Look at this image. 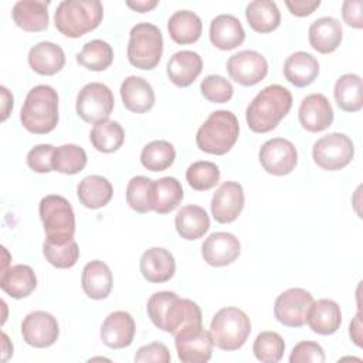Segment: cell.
<instances>
[{
	"mask_svg": "<svg viewBox=\"0 0 363 363\" xmlns=\"http://www.w3.org/2000/svg\"><path fill=\"white\" fill-rule=\"evenodd\" d=\"M147 316L152 323L173 335V337L184 328L191 325H201L203 316L200 306L191 299L179 298L170 291L155 292L146 305Z\"/></svg>",
	"mask_w": 363,
	"mask_h": 363,
	"instance_id": "cell-1",
	"label": "cell"
},
{
	"mask_svg": "<svg viewBox=\"0 0 363 363\" xmlns=\"http://www.w3.org/2000/svg\"><path fill=\"white\" fill-rule=\"evenodd\" d=\"M292 106L291 92L278 84L261 89L245 111L248 128L255 133H267L288 115Z\"/></svg>",
	"mask_w": 363,
	"mask_h": 363,
	"instance_id": "cell-2",
	"label": "cell"
},
{
	"mask_svg": "<svg viewBox=\"0 0 363 363\" xmlns=\"http://www.w3.org/2000/svg\"><path fill=\"white\" fill-rule=\"evenodd\" d=\"M21 125L31 133L45 135L58 123V94L50 85L31 88L20 111Z\"/></svg>",
	"mask_w": 363,
	"mask_h": 363,
	"instance_id": "cell-3",
	"label": "cell"
},
{
	"mask_svg": "<svg viewBox=\"0 0 363 363\" xmlns=\"http://www.w3.org/2000/svg\"><path fill=\"white\" fill-rule=\"evenodd\" d=\"M102 17L104 7L98 0H64L57 6L54 24L65 37L79 38L95 30Z\"/></svg>",
	"mask_w": 363,
	"mask_h": 363,
	"instance_id": "cell-4",
	"label": "cell"
},
{
	"mask_svg": "<svg viewBox=\"0 0 363 363\" xmlns=\"http://www.w3.org/2000/svg\"><path fill=\"white\" fill-rule=\"evenodd\" d=\"M240 133L237 116L230 111H214L196 133V145L210 155H225L235 145Z\"/></svg>",
	"mask_w": 363,
	"mask_h": 363,
	"instance_id": "cell-5",
	"label": "cell"
},
{
	"mask_svg": "<svg viewBox=\"0 0 363 363\" xmlns=\"http://www.w3.org/2000/svg\"><path fill=\"white\" fill-rule=\"evenodd\" d=\"M208 333L216 347L225 352L238 350L251 333V320L244 311L227 306L213 316Z\"/></svg>",
	"mask_w": 363,
	"mask_h": 363,
	"instance_id": "cell-6",
	"label": "cell"
},
{
	"mask_svg": "<svg viewBox=\"0 0 363 363\" xmlns=\"http://www.w3.org/2000/svg\"><path fill=\"white\" fill-rule=\"evenodd\" d=\"M40 218L47 235L45 241L65 244L74 240L75 214L69 201L58 194H48L41 199L38 206Z\"/></svg>",
	"mask_w": 363,
	"mask_h": 363,
	"instance_id": "cell-7",
	"label": "cell"
},
{
	"mask_svg": "<svg viewBox=\"0 0 363 363\" xmlns=\"http://www.w3.org/2000/svg\"><path fill=\"white\" fill-rule=\"evenodd\" d=\"M163 54V37L152 23H138L129 33L128 60L139 69H153Z\"/></svg>",
	"mask_w": 363,
	"mask_h": 363,
	"instance_id": "cell-8",
	"label": "cell"
},
{
	"mask_svg": "<svg viewBox=\"0 0 363 363\" xmlns=\"http://www.w3.org/2000/svg\"><path fill=\"white\" fill-rule=\"evenodd\" d=\"M354 156V145L352 139L340 132L322 136L313 143V162L323 170L335 172L346 167Z\"/></svg>",
	"mask_w": 363,
	"mask_h": 363,
	"instance_id": "cell-9",
	"label": "cell"
},
{
	"mask_svg": "<svg viewBox=\"0 0 363 363\" xmlns=\"http://www.w3.org/2000/svg\"><path fill=\"white\" fill-rule=\"evenodd\" d=\"M113 105V94L108 85L102 82H89L78 92L75 109L82 121L95 125L109 118Z\"/></svg>",
	"mask_w": 363,
	"mask_h": 363,
	"instance_id": "cell-10",
	"label": "cell"
},
{
	"mask_svg": "<svg viewBox=\"0 0 363 363\" xmlns=\"http://www.w3.org/2000/svg\"><path fill=\"white\" fill-rule=\"evenodd\" d=\"M312 303L311 292L302 288H289L277 296L274 316L284 326L301 328L306 323V315Z\"/></svg>",
	"mask_w": 363,
	"mask_h": 363,
	"instance_id": "cell-11",
	"label": "cell"
},
{
	"mask_svg": "<svg viewBox=\"0 0 363 363\" xmlns=\"http://www.w3.org/2000/svg\"><path fill=\"white\" fill-rule=\"evenodd\" d=\"M177 357L183 363H206L213 354V340L203 325H191L174 336Z\"/></svg>",
	"mask_w": 363,
	"mask_h": 363,
	"instance_id": "cell-12",
	"label": "cell"
},
{
	"mask_svg": "<svg viewBox=\"0 0 363 363\" xmlns=\"http://www.w3.org/2000/svg\"><path fill=\"white\" fill-rule=\"evenodd\" d=\"M264 170L274 176L289 174L298 163V152L294 143L284 138L267 140L258 153Z\"/></svg>",
	"mask_w": 363,
	"mask_h": 363,
	"instance_id": "cell-13",
	"label": "cell"
},
{
	"mask_svg": "<svg viewBox=\"0 0 363 363\" xmlns=\"http://www.w3.org/2000/svg\"><path fill=\"white\" fill-rule=\"evenodd\" d=\"M227 72L237 84L242 86H252L267 77L268 62L258 51L242 50L228 58Z\"/></svg>",
	"mask_w": 363,
	"mask_h": 363,
	"instance_id": "cell-14",
	"label": "cell"
},
{
	"mask_svg": "<svg viewBox=\"0 0 363 363\" xmlns=\"http://www.w3.org/2000/svg\"><path fill=\"white\" fill-rule=\"evenodd\" d=\"M60 335L57 319L45 311L30 312L21 322L23 340L33 347H50Z\"/></svg>",
	"mask_w": 363,
	"mask_h": 363,
	"instance_id": "cell-15",
	"label": "cell"
},
{
	"mask_svg": "<svg viewBox=\"0 0 363 363\" xmlns=\"http://www.w3.org/2000/svg\"><path fill=\"white\" fill-rule=\"evenodd\" d=\"M245 197L238 182H224L213 194L211 216L220 224H228L238 218L244 208Z\"/></svg>",
	"mask_w": 363,
	"mask_h": 363,
	"instance_id": "cell-16",
	"label": "cell"
},
{
	"mask_svg": "<svg viewBox=\"0 0 363 363\" xmlns=\"http://www.w3.org/2000/svg\"><path fill=\"white\" fill-rule=\"evenodd\" d=\"M241 251L238 238L225 231L210 234L201 245V257L211 267H225L233 264Z\"/></svg>",
	"mask_w": 363,
	"mask_h": 363,
	"instance_id": "cell-17",
	"label": "cell"
},
{
	"mask_svg": "<svg viewBox=\"0 0 363 363\" xmlns=\"http://www.w3.org/2000/svg\"><path fill=\"white\" fill-rule=\"evenodd\" d=\"M298 118L305 130L316 133L332 125L333 109L323 94H311L302 99L298 109Z\"/></svg>",
	"mask_w": 363,
	"mask_h": 363,
	"instance_id": "cell-18",
	"label": "cell"
},
{
	"mask_svg": "<svg viewBox=\"0 0 363 363\" xmlns=\"http://www.w3.org/2000/svg\"><path fill=\"white\" fill-rule=\"evenodd\" d=\"M136 326L130 313L115 311L109 313L101 326V339L111 349H123L132 345Z\"/></svg>",
	"mask_w": 363,
	"mask_h": 363,
	"instance_id": "cell-19",
	"label": "cell"
},
{
	"mask_svg": "<svg viewBox=\"0 0 363 363\" xmlns=\"http://www.w3.org/2000/svg\"><path fill=\"white\" fill-rule=\"evenodd\" d=\"M143 278L152 284H163L173 278L176 272V261L170 251L162 247L146 250L139 261Z\"/></svg>",
	"mask_w": 363,
	"mask_h": 363,
	"instance_id": "cell-20",
	"label": "cell"
},
{
	"mask_svg": "<svg viewBox=\"0 0 363 363\" xmlns=\"http://www.w3.org/2000/svg\"><path fill=\"white\" fill-rule=\"evenodd\" d=\"M203 60L201 57L190 50H182L174 52L166 65L169 79L180 88L191 85L201 74Z\"/></svg>",
	"mask_w": 363,
	"mask_h": 363,
	"instance_id": "cell-21",
	"label": "cell"
},
{
	"mask_svg": "<svg viewBox=\"0 0 363 363\" xmlns=\"http://www.w3.org/2000/svg\"><path fill=\"white\" fill-rule=\"evenodd\" d=\"M210 41L223 51L234 50L245 40V31L240 20L233 14H220L210 23Z\"/></svg>",
	"mask_w": 363,
	"mask_h": 363,
	"instance_id": "cell-22",
	"label": "cell"
},
{
	"mask_svg": "<svg viewBox=\"0 0 363 363\" xmlns=\"http://www.w3.org/2000/svg\"><path fill=\"white\" fill-rule=\"evenodd\" d=\"M343 28L335 17H320L315 20L308 30L311 47L320 54L333 52L342 43Z\"/></svg>",
	"mask_w": 363,
	"mask_h": 363,
	"instance_id": "cell-23",
	"label": "cell"
},
{
	"mask_svg": "<svg viewBox=\"0 0 363 363\" xmlns=\"http://www.w3.org/2000/svg\"><path fill=\"white\" fill-rule=\"evenodd\" d=\"M121 98L123 106L135 113H145L155 105V91L142 77L130 75L121 84Z\"/></svg>",
	"mask_w": 363,
	"mask_h": 363,
	"instance_id": "cell-24",
	"label": "cell"
},
{
	"mask_svg": "<svg viewBox=\"0 0 363 363\" xmlns=\"http://www.w3.org/2000/svg\"><path fill=\"white\" fill-rule=\"evenodd\" d=\"M50 1L21 0L13 6L11 17L17 27L28 33H40L48 27Z\"/></svg>",
	"mask_w": 363,
	"mask_h": 363,
	"instance_id": "cell-25",
	"label": "cell"
},
{
	"mask_svg": "<svg viewBox=\"0 0 363 363\" xmlns=\"http://www.w3.org/2000/svg\"><path fill=\"white\" fill-rule=\"evenodd\" d=\"M65 64L64 50L51 41H40L28 51V65L40 75H55Z\"/></svg>",
	"mask_w": 363,
	"mask_h": 363,
	"instance_id": "cell-26",
	"label": "cell"
},
{
	"mask_svg": "<svg viewBox=\"0 0 363 363\" xmlns=\"http://www.w3.org/2000/svg\"><path fill=\"white\" fill-rule=\"evenodd\" d=\"M306 323L318 335H333L342 323L340 306L332 299L313 301L306 315Z\"/></svg>",
	"mask_w": 363,
	"mask_h": 363,
	"instance_id": "cell-27",
	"label": "cell"
},
{
	"mask_svg": "<svg viewBox=\"0 0 363 363\" xmlns=\"http://www.w3.org/2000/svg\"><path fill=\"white\" fill-rule=\"evenodd\" d=\"M284 75L286 81L294 86H308L319 75V62L312 54L296 51L285 60Z\"/></svg>",
	"mask_w": 363,
	"mask_h": 363,
	"instance_id": "cell-28",
	"label": "cell"
},
{
	"mask_svg": "<svg viewBox=\"0 0 363 363\" xmlns=\"http://www.w3.org/2000/svg\"><path fill=\"white\" fill-rule=\"evenodd\" d=\"M81 285L86 296L91 299H105L111 294L113 285L109 267L99 259L88 262L82 269Z\"/></svg>",
	"mask_w": 363,
	"mask_h": 363,
	"instance_id": "cell-29",
	"label": "cell"
},
{
	"mask_svg": "<svg viewBox=\"0 0 363 363\" xmlns=\"http://www.w3.org/2000/svg\"><path fill=\"white\" fill-rule=\"evenodd\" d=\"M0 288L14 299L28 296L37 288V277L30 265L17 264L1 272Z\"/></svg>",
	"mask_w": 363,
	"mask_h": 363,
	"instance_id": "cell-30",
	"label": "cell"
},
{
	"mask_svg": "<svg viewBox=\"0 0 363 363\" xmlns=\"http://www.w3.org/2000/svg\"><path fill=\"white\" fill-rule=\"evenodd\" d=\"M174 225L182 238L193 241L201 238L208 231L210 217L203 207L189 204L177 211Z\"/></svg>",
	"mask_w": 363,
	"mask_h": 363,
	"instance_id": "cell-31",
	"label": "cell"
},
{
	"mask_svg": "<svg viewBox=\"0 0 363 363\" xmlns=\"http://www.w3.org/2000/svg\"><path fill=\"white\" fill-rule=\"evenodd\" d=\"M77 196L84 207L96 210L111 201L113 196V187L106 177L91 174L79 182L77 187Z\"/></svg>",
	"mask_w": 363,
	"mask_h": 363,
	"instance_id": "cell-32",
	"label": "cell"
},
{
	"mask_svg": "<svg viewBox=\"0 0 363 363\" xmlns=\"http://www.w3.org/2000/svg\"><path fill=\"white\" fill-rule=\"evenodd\" d=\"M167 31L170 38L177 44L196 43L203 31L201 18L190 10L174 11L167 21Z\"/></svg>",
	"mask_w": 363,
	"mask_h": 363,
	"instance_id": "cell-33",
	"label": "cell"
},
{
	"mask_svg": "<svg viewBox=\"0 0 363 363\" xmlns=\"http://www.w3.org/2000/svg\"><path fill=\"white\" fill-rule=\"evenodd\" d=\"M245 18L254 31L265 34L278 28L281 13L275 1L254 0L245 9Z\"/></svg>",
	"mask_w": 363,
	"mask_h": 363,
	"instance_id": "cell-34",
	"label": "cell"
},
{
	"mask_svg": "<svg viewBox=\"0 0 363 363\" xmlns=\"http://www.w3.org/2000/svg\"><path fill=\"white\" fill-rule=\"evenodd\" d=\"M182 183L172 176H166L153 182V211L167 214L177 208L183 200Z\"/></svg>",
	"mask_w": 363,
	"mask_h": 363,
	"instance_id": "cell-35",
	"label": "cell"
},
{
	"mask_svg": "<svg viewBox=\"0 0 363 363\" xmlns=\"http://www.w3.org/2000/svg\"><path fill=\"white\" fill-rule=\"evenodd\" d=\"M337 106L345 112H357L363 106L362 99V78L356 74L342 75L333 89Z\"/></svg>",
	"mask_w": 363,
	"mask_h": 363,
	"instance_id": "cell-36",
	"label": "cell"
},
{
	"mask_svg": "<svg viewBox=\"0 0 363 363\" xmlns=\"http://www.w3.org/2000/svg\"><path fill=\"white\" fill-rule=\"evenodd\" d=\"M92 146L102 153L116 152L125 140L123 128L116 121H102L94 125L89 133Z\"/></svg>",
	"mask_w": 363,
	"mask_h": 363,
	"instance_id": "cell-37",
	"label": "cell"
},
{
	"mask_svg": "<svg viewBox=\"0 0 363 363\" xmlns=\"http://www.w3.org/2000/svg\"><path fill=\"white\" fill-rule=\"evenodd\" d=\"M113 61V50L104 40H92L84 44L77 54V62L89 71H104Z\"/></svg>",
	"mask_w": 363,
	"mask_h": 363,
	"instance_id": "cell-38",
	"label": "cell"
},
{
	"mask_svg": "<svg viewBox=\"0 0 363 363\" xmlns=\"http://www.w3.org/2000/svg\"><path fill=\"white\" fill-rule=\"evenodd\" d=\"M176 150L167 140H152L140 153V163L150 172H163L173 164Z\"/></svg>",
	"mask_w": 363,
	"mask_h": 363,
	"instance_id": "cell-39",
	"label": "cell"
},
{
	"mask_svg": "<svg viewBox=\"0 0 363 363\" xmlns=\"http://www.w3.org/2000/svg\"><path fill=\"white\" fill-rule=\"evenodd\" d=\"M85 150L74 143L55 147L52 155V170L62 174H77L86 166Z\"/></svg>",
	"mask_w": 363,
	"mask_h": 363,
	"instance_id": "cell-40",
	"label": "cell"
},
{
	"mask_svg": "<svg viewBox=\"0 0 363 363\" xmlns=\"http://www.w3.org/2000/svg\"><path fill=\"white\" fill-rule=\"evenodd\" d=\"M153 182L146 176H135L126 186V203L136 213L153 210Z\"/></svg>",
	"mask_w": 363,
	"mask_h": 363,
	"instance_id": "cell-41",
	"label": "cell"
},
{
	"mask_svg": "<svg viewBox=\"0 0 363 363\" xmlns=\"http://www.w3.org/2000/svg\"><path fill=\"white\" fill-rule=\"evenodd\" d=\"M252 352L254 356L262 363H277L284 356L285 342L279 333L265 330L255 337Z\"/></svg>",
	"mask_w": 363,
	"mask_h": 363,
	"instance_id": "cell-42",
	"label": "cell"
},
{
	"mask_svg": "<svg viewBox=\"0 0 363 363\" xmlns=\"http://www.w3.org/2000/svg\"><path fill=\"white\" fill-rule=\"evenodd\" d=\"M186 180L191 189L197 191H206L218 183L220 169L213 162L199 160L187 167Z\"/></svg>",
	"mask_w": 363,
	"mask_h": 363,
	"instance_id": "cell-43",
	"label": "cell"
},
{
	"mask_svg": "<svg viewBox=\"0 0 363 363\" xmlns=\"http://www.w3.org/2000/svg\"><path fill=\"white\" fill-rule=\"evenodd\" d=\"M43 254L52 267L65 269L77 264L79 258V248L75 240H71L65 244H52L50 241H44Z\"/></svg>",
	"mask_w": 363,
	"mask_h": 363,
	"instance_id": "cell-44",
	"label": "cell"
},
{
	"mask_svg": "<svg viewBox=\"0 0 363 363\" xmlns=\"http://www.w3.org/2000/svg\"><path fill=\"white\" fill-rule=\"evenodd\" d=\"M201 95L213 104H225L233 98L234 88L231 82L221 75H207L200 84Z\"/></svg>",
	"mask_w": 363,
	"mask_h": 363,
	"instance_id": "cell-45",
	"label": "cell"
},
{
	"mask_svg": "<svg viewBox=\"0 0 363 363\" xmlns=\"http://www.w3.org/2000/svg\"><path fill=\"white\" fill-rule=\"evenodd\" d=\"M291 363H323L325 352L323 347L311 340H302L296 343L289 356Z\"/></svg>",
	"mask_w": 363,
	"mask_h": 363,
	"instance_id": "cell-46",
	"label": "cell"
},
{
	"mask_svg": "<svg viewBox=\"0 0 363 363\" xmlns=\"http://www.w3.org/2000/svg\"><path fill=\"white\" fill-rule=\"evenodd\" d=\"M55 147L52 145H37L27 153V166L35 173L52 172V155Z\"/></svg>",
	"mask_w": 363,
	"mask_h": 363,
	"instance_id": "cell-47",
	"label": "cell"
},
{
	"mask_svg": "<svg viewBox=\"0 0 363 363\" xmlns=\"http://www.w3.org/2000/svg\"><path fill=\"white\" fill-rule=\"evenodd\" d=\"M172 360L167 346L162 342H153L138 349L135 354V362H156L169 363Z\"/></svg>",
	"mask_w": 363,
	"mask_h": 363,
	"instance_id": "cell-48",
	"label": "cell"
},
{
	"mask_svg": "<svg viewBox=\"0 0 363 363\" xmlns=\"http://www.w3.org/2000/svg\"><path fill=\"white\" fill-rule=\"evenodd\" d=\"M342 16L347 26L353 28H362L363 27V1L362 0L343 1Z\"/></svg>",
	"mask_w": 363,
	"mask_h": 363,
	"instance_id": "cell-49",
	"label": "cell"
},
{
	"mask_svg": "<svg viewBox=\"0 0 363 363\" xmlns=\"http://www.w3.org/2000/svg\"><path fill=\"white\" fill-rule=\"evenodd\" d=\"M285 4L294 16L305 17L312 14L320 6V0H288Z\"/></svg>",
	"mask_w": 363,
	"mask_h": 363,
	"instance_id": "cell-50",
	"label": "cell"
},
{
	"mask_svg": "<svg viewBox=\"0 0 363 363\" xmlns=\"http://www.w3.org/2000/svg\"><path fill=\"white\" fill-rule=\"evenodd\" d=\"M1 91V121H6L13 109V95L6 86H0Z\"/></svg>",
	"mask_w": 363,
	"mask_h": 363,
	"instance_id": "cell-51",
	"label": "cell"
},
{
	"mask_svg": "<svg viewBox=\"0 0 363 363\" xmlns=\"http://www.w3.org/2000/svg\"><path fill=\"white\" fill-rule=\"evenodd\" d=\"M157 0H136V1H126V6L138 13H146L150 11L157 6Z\"/></svg>",
	"mask_w": 363,
	"mask_h": 363,
	"instance_id": "cell-52",
	"label": "cell"
},
{
	"mask_svg": "<svg viewBox=\"0 0 363 363\" xmlns=\"http://www.w3.org/2000/svg\"><path fill=\"white\" fill-rule=\"evenodd\" d=\"M349 333L352 340L357 345L362 346V322H360V312H357V315L354 316V319L350 322V328H349Z\"/></svg>",
	"mask_w": 363,
	"mask_h": 363,
	"instance_id": "cell-53",
	"label": "cell"
},
{
	"mask_svg": "<svg viewBox=\"0 0 363 363\" xmlns=\"http://www.w3.org/2000/svg\"><path fill=\"white\" fill-rule=\"evenodd\" d=\"M1 339H3V356H1V360L6 362L13 354V345L9 342V337H7V335L4 332L1 333Z\"/></svg>",
	"mask_w": 363,
	"mask_h": 363,
	"instance_id": "cell-54",
	"label": "cell"
}]
</instances>
